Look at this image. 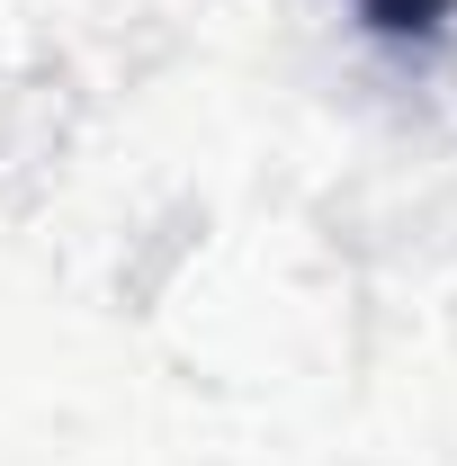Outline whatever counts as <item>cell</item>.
<instances>
[{
  "mask_svg": "<svg viewBox=\"0 0 457 466\" xmlns=\"http://www.w3.org/2000/svg\"><path fill=\"white\" fill-rule=\"evenodd\" d=\"M377 36H395V46H440L457 18V0H350Z\"/></svg>",
  "mask_w": 457,
  "mask_h": 466,
  "instance_id": "cell-1",
  "label": "cell"
}]
</instances>
